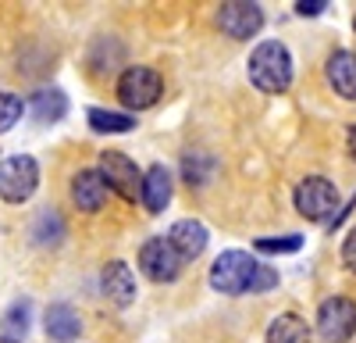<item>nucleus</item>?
<instances>
[{
	"mask_svg": "<svg viewBox=\"0 0 356 343\" xmlns=\"http://www.w3.org/2000/svg\"><path fill=\"white\" fill-rule=\"evenodd\" d=\"M211 286L218 294L239 297V294H264L278 286V272L260 265L246 250H225L211 265Z\"/></svg>",
	"mask_w": 356,
	"mask_h": 343,
	"instance_id": "1",
	"label": "nucleus"
},
{
	"mask_svg": "<svg viewBox=\"0 0 356 343\" xmlns=\"http://www.w3.org/2000/svg\"><path fill=\"white\" fill-rule=\"evenodd\" d=\"M250 82L260 93H285L292 82V54L278 40H264L250 54Z\"/></svg>",
	"mask_w": 356,
	"mask_h": 343,
	"instance_id": "2",
	"label": "nucleus"
},
{
	"mask_svg": "<svg viewBox=\"0 0 356 343\" xmlns=\"http://www.w3.org/2000/svg\"><path fill=\"white\" fill-rule=\"evenodd\" d=\"M40 186V165L29 154H15L0 161V197L8 204H25Z\"/></svg>",
	"mask_w": 356,
	"mask_h": 343,
	"instance_id": "3",
	"label": "nucleus"
},
{
	"mask_svg": "<svg viewBox=\"0 0 356 343\" xmlns=\"http://www.w3.org/2000/svg\"><path fill=\"white\" fill-rule=\"evenodd\" d=\"M335 208H339V190L321 179V176H310L296 186V211H300L307 222H332L335 218Z\"/></svg>",
	"mask_w": 356,
	"mask_h": 343,
	"instance_id": "4",
	"label": "nucleus"
},
{
	"mask_svg": "<svg viewBox=\"0 0 356 343\" xmlns=\"http://www.w3.org/2000/svg\"><path fill=\"white\" fill-rule=\"evenodd\" d=\"M164 93V82L154 68H143V65H132L122 72V79H118V97H122L125 107L132 111H143V107H154Z\"/></svg>",
	"mask_w": 356,
	"mask_h": 343,
	"instance_id": "5",
	"label": "nucleus"
},
{
	"mask_svg": "<svg viewBox=\"0 0 356 343\" xmlns=\"http://www.w3.org/2000/svg\"><path fill=\"white\" fill-rule=\"evenodd\" d=\"M317 333L324 343H346L356 333V304L349 297H328L317 311Z\"/></svg>",
	"mask_w": 356,
	"mask_h": 343,
	"instance_id": "6",
	"label": "nucleus"
},
{
	"mask_svg": "<svg viewBox=\"0 0 356 343\" xmlns=\"http://www.w3.org/2000/svg\"><path fill=\"white\" fill-rule=\"evenodd\" d=\"M100 179L107 183V190L122 193L125 200H136L139 197V183H143V172L136 168L132 158H125L122 151H104L100 154Z\"/></svg>",
	"mask_w": 356,
	"mask_h": 343,
	"instance_id": "7",
	"label": "nucleus"
},
{
	"mask_svg": "<svg viewBox=\"0 0 356 343\" xmlns=\"http://www.w3.org/2000/svg\"><path fill=\"white\" fill-rule=\"evenodd\" d=\"M139 268L154 282H171V279H178V272H182V261H178V254L171 250V243L164 236H154L139 250Z\"/></svg>",
	"mask_w": 356,
	"mask_h": 343,
	"instance_id": "8",
	"label": "nucleus"
},
{
	"mask_svg": "<svg viewBox=\"0 0 356 343\" xmlns=\"http://www.w3.org/2000/svg\"><path fill=\"white\" fill-rule=\"evenodd\" d=\"M218 22L232 40H250L260 33L264 11H260V4H250V0H232V4H221Z\"/></svg>",
	"mask_w": 356,
	"mask_h": 343,
	"instance_id": "9",
	"label": "nucleus"
},
{
	"mask_svg": "<svg viewBox=\"0 0 356 343\" xmlns=\"http://www.w3.org/2000/svg\"><path fill=\"white\" fill-rule=\"evenodd\" d=\"M164 240H168L171 250L178 254V261H193V257H200L203 247H207V225L196 222V218H182V222H175V225L168 229Z\"/></svg>",
	"mask_w": 356,
	"mask_h": 343,
	"instance_id": "10",
	"label": "nucleus"
},
{
	"mask_svg": "<svg viewBox=\"0 0 356 343\" xmlns=\"http://www.w3.org/2000/svg\"><path fill=\"white\" fill-rule=\"evenodd\" d=\"M72 200H75V208H82V211H100L104 208L107 183L100 179L97 168H82L79 176L72 179Z\"/></svg>",
	"mask_w": 356,
	"mask_h": 343,
	"instance_id": "11",
	"label": "nucleus"
},
{
	"mask_svg": "<svg viewBox=\"0 0 356 343\" xmlns=\"http://www.w3.org/2000/svg\"><path fill=\"white\" fill-rule=\"evenodd\" d=\"M139 197H143V204L146 211H164L168 208V200H171V172L164 165H154V168H146L143 172V183H139Z\"/></svg>",
	"mask_w": 356,
	"mask_h": 343,
	"instance_id": "12",
	"label": "nucleus"
},
{
	"mask_svg": "<svg viewBox=\"0 0 356 343\" xmlns=\"http://www.w3.org/2000/svg\"><path fill=\"white\" fill-rule=\"evenodd\" d=\"M100 282H104L107 300H114L118 307H129V304L136 300V279H132V268H129L125 261H111V265L104 268Z\"/></svg>",
	"mask_w": 356,
	"mask_h": 343,
	"instance_id": "13",
	"label": "nucleus"
},
{
	"mask_svg": "<svg viewBox=\"0 0 356 343\" xmlns=\"http://www.w3.org/2000/svg\"><path fill=\"white\" fill-rule=\"evenodd\" d=\"M328 82L335 93L346 100H356V54L353 50H335L328 57Z\"/></svg>",
	"mask_w": 356,
	"mask_h": 343,
	"instance_id": "14",
	"label": "nucleus"
},
{
	"mask_svg": "<svg viewBox=\"0 0 356 343\" xmlns=\"http://www.w3.org/2000/svg\"><path fill=\"white\" fill-rule=\"evenodd\" d=\"M79 333H82V319H79L75 307H68V304H50L47 307V336L50 340L72 343Z\"/></svg>",
	"mask_w": 356,
	"mask_h": 343,
	"instance_id": "15",
	"label": "nucleus"
},
{
	"mask_svg": "<svg viewBox=\"0 0 356 343\" xmlns=\"http://www.w3.org/2000/svg\"><path fill=\"white\" fill-rule=\"evenodd\" d=\"M29 319H33V304H29V300H15L4 311V319H0V343H25Z\"/></svg>",
	"mask_w": 356,
	"mask_h": 343,
	"instance_id": "16",
	"label": "nucleus"
},
{
	"mask_svg": "<svg viewBox=\"0 0 356 343\" xmlns=\"http://www.w3.org/2000/svg\"><path fill=\"white\" fill-rule=\"evenodd\" d=\"M267 343H310V326L300 314H278L267 329Z\"/></svg>",
	"mask_w": 356,
	"mask_h": 343,
	"instance_id": "17",
	"label": "nucleus"
},
{
	"mask_svg": "<svg viewBox=\"0 0 356 343\" xmlns=\"http://www.w3.org/2000/svg\"><path fill=\"white\" fill-rule=\"evenodd\" d=\"M33 114L40 122H61L68 114V97L57 90V86H50V90H40L33 97Z\"/></svg>",
	"mask_w": 356,
	"mask_h": 343,
	"instance_id": "18",
	"label": "nucleus"
},
{
	"mask_svg": "<svg viewBox=\"0 0 356 343\" xmlns=\"http://www.w3.org/2000/svg\"><path fill=\"white\" fill-rule=\"evenodd\" d=\"M86 119H89V125H93L97 132H132L136 129V119H132V114H122V111L89 107Z\"/></svg>",
	"mask_w": 356,
	"mask_h": 343,
	"instance_id": "19",
	"label": "nucleus"
},
{
	"mask_svg": "<svg viewBox=\"0 0 356 343\" xmlns=\"http://www.w3.org/2000/svg\"><path fill=\"white\" fill-rule=\"evenodd\" d=\"M18 119H22V97L0 90V132L15 129V122H18Z\"/></svg>",
	"mask_w": 356,
	"mask_h": 343,
	"instance_id": "20",
	"label": "nucleus"
},
{
	"mask_svg": "<svg viewBox=\"0 0 356 343\" xmlns=\"http://www.w3.org/2000/svg\"><path fill=\"white\" fill-rule=\"evenodd\" d=\"M303 247L300 236H278V240H257V250L260 254H296Z\"/></svg>",
	"mask_w": 356,
	"mask_h": 343,
	"instance_id": "21",
	"label": "nucleus"
},
{
	"mask_svg": "<svg viewBox=\"0 0 356 343\" xmlns=\"http://www.w3.org/2000/svg\"><path fill=\"white\" fill-rule=\"evenodd\" d=\"M324 8H328V0H300V4H296V11H300L303 18H317Z\"/></svg>",
	"mask_w": 356,
	"mask_h": 343,
	"instance_id": "22",
	"label": "nucleus"
},
{
	"mask_svg": "<svg viewBox=\"0 0 356 343\" xmlns=\"http://www.w3.org/2000/svg\"><path fill=\"white\" fill-rule=\"evenodd\" d=\"M342 261L356 272V229H353V233L346 236V243H342Z\"/></svg>",
	"mask_w": 356,
	"mask_h": 343,
	"instance_id": "23",
	"label": "nucleus"
},
{
	"mask_svg": "<svg viewBox=\"0 0 356 343\" xmlns=\"http://www.w3.org/2000/svg\"><path fill=\"white\" fill-rule=\"evenodd\" d=\"M346 143H349V154H353V161H356V125L349 129V136H346Z\"/></svg>",
	"mask_w": 356,
	"mask_h": 343,
	"instance_id": "24",
	"label": "nucleus"
},
{
	"mask_svg": "<svg viewBox=\"0 0 356 343\" xmlns=\"http://www.w3.org/2000/svg\"><path fill=\"white\" fill-rule=\"evenodd\" d=\"M353 25H356V18H353Z\"/></svg>",
	"mask_w": 356,
	"mask_h": 343,
	"instance_id": "25",
	"label": "nucleus"
}]
</instances>
